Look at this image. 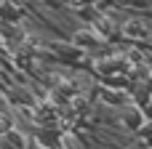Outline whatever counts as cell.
Returning a JSON list of instances; mask_svg holds the SVG:
<instances>
[{"instance_id":"cell-2","label":"cell","mask_w":152,"mask_h":149,"mask_svg":"<svg viewBox=\"0 0 152 149\" xmlns=\"http://www.w3.org/2000/svg\"><path fill=\"white\" fill-rule=\"evenodd\" d=\"M75 40H77V43H94V35H91V32H77Z\"/></svg>"},{"instance_id":"cell-3","label":"cell","mask_w":152,"mask_h":149,"mask_svg":"<svg viewBox=\"0 0 152 149\" xmlns=\"http://www.w3.org/2000/svg\"><path fill=\"white\" fill-rule=\"evenodd\" d=\"M0 133H11V120L5 115H0Z\"/></svg>"},{"instance_id":"cell-1","label":"cell","mask_w":152,"mask_h":149,"mask_svg":"<svg viewBox=\"0 0 152 149\" xmlns=\"http://www.w3.org/2000/svg\"><path fill=\"white\" fill-rule=\"evenodd\" d=\"M126 35H128V37H150V29H147L142 21H128V24H126Z\"/></svg>"}]
</instances>
